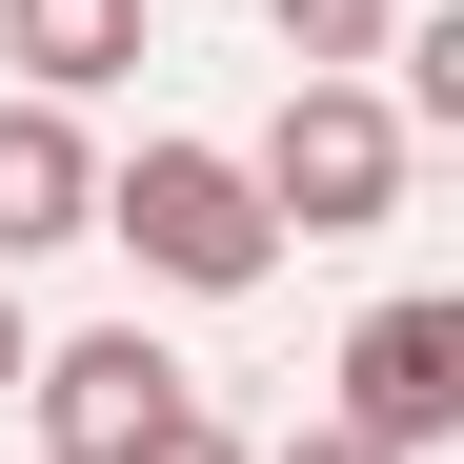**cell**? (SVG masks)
<instances>
[{"instance_id": "cell-1", "label": "cell", "mask_w": 464, "mask_h": 464, "mask_svg": "<svg viewBox=\"0 0 464 464\" xmlns=\"http://www.w3.org/2000/svg\"><path fill=\"white\" fill-rule=\"evenodd\" d=\"M102 243H141V283H182V303H243L283 263V222L222 141H141V162H102Z\"/></svg>"}, {"instance_id": "cell-2", "label": "cell", "mask_w": 464, "mask_h": 464, "mask_svg": "<svg viewBox=\"0 0 464 464\" xmlns=\"http://www.w3.org/2000/svg\"><path fill=\"white\" fill-rule=\"evenodd\" d=\"M263 222L283 243H363V222H404V121H383V82H283L263 121Z\"/></svg>"}, {"instance_id": "cell-3", "label": "cell", "mask_w": 464, "mask_h": 464, "mask_svg": "<svg viewBox=\"0 0 464 464\" xmlns=\"http://www.w3.org/2000/svg\"><path fill=\"white\" fill-rule=\"evenodd\" d=\"M21 404H41V444H61V464H141L202 383L141 343V324H82V343H41V363H21Z\"/></svg>"}, {"instance_id": "cell-4", "label": "cell", "mask_w": 464, "mask_h": 464, "mask_svg": "<svg viewBox=\"0 0 464 464\" xmlns=\"http://www.w3.org/2000/svg\"><path fill=\"white\" fill-rule=\"evenodd\" d=\"M324 424H363L383 464L464 444V303H363V324H343V404H324Z\"/></svg>"}, {"instance_id": "cell-5", "label": "cell", "mask_w": 464, "mask_h": 464, "mask_svg": "<svg viewBox=\"0 0 464 464\" xmlns=\"http://www.w3.org/2000/svg\"><path fill=\"white\" fill-rule=\"evenodd\" d=\"M41 243H102V141H82V102H0V283H21Z\"/></svg>"}, {"instance_id": "cell-6", "label": "cell", "mask_w": 464, "mask_h": 464, "mask_svg": "<svg viewBox=\"0 0 464 464\" xmlns=\"http://www.w3.org/2000/svg\"><path fill=\"white\" fill-rule=\"evenodd\" d=\"M0 61H21V102H102L141 61V0H0Z\"/></svg>"}, {"instance_id": "cell-7", "label": "cell", "mask_w": 464, "mask_h": 464, "mask_svg": "<svg viewBox=\"0 0 464 464\" xmlns=\"http://www.w3.org/2000/svg\"><path fill=\"white\" fill-rule=\"evenodd\" d=\"M263 21H283V61H303V82H363L404 0H263Z\"/></svg>"}, {"instance_id": "cell-8", "label": "cell", "mask_w": 464, "mask_h": 464, "mask_svg": "<svg viewBox=\"0 0 464 464\" xmlns=\"http://www.w3.org/2000/svg\"><path fill=\"white\" fill-rule=\"evenodd\" d=\"M141 464H243V444H222V424H202V404H182V424H162V444H141Z\"/></svg>"}, {"instance_id": "cell-9", "label": "cell", "mask_w": 464, "mask_h": 464, "mask_svg": "<svg viewBox=\"0 0 464 464\" xmlns=\"http://www.w3.org/2000/svg\"><path fill=\"white\" fill-rule=\"evenodd\" d=\"M283 464H383V444L363 424H283Z\"/></svg>"}, {"instance_id": "cell-10", "label": "cell", "mask_w": 464, "mask_h": 464, "mask_svg": "<svg viewBox=\"0 0 464 464\" xmlns=\"http://www.w3.org/2000/svg\"><path fill=\"white\" fill-rule=\"evenodd\" d=\"M21 363H41V343H21V283H0V404H21Z\"/></svg>"}]
</instances>
